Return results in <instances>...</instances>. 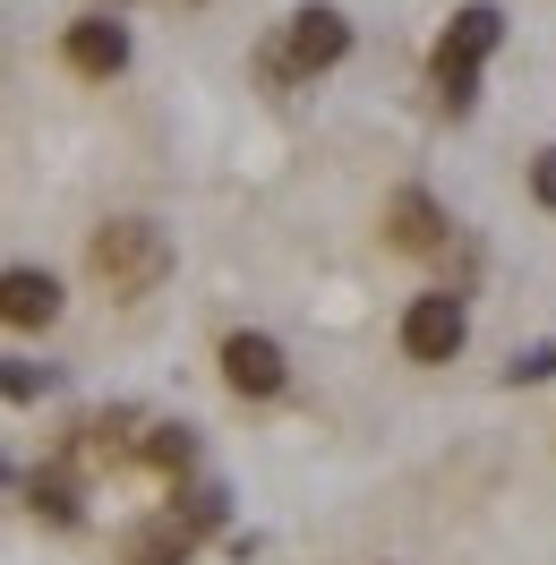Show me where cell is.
<instances>
[{"label": "cell", "instance_id": "12", "mask_svg": "<svg viewBox=\"0 0 556 565\" xmlns=\"http://www.w3.org/2000/svg\"><path fill=\"white\" fill-rule=\"evenodd\" d=\"M428 70H437V104H446V111L480 104V70H462V61H428Z\"/></svg>", "mask_w": 556, "mask_h": 565}, {"label": "cell", "instance_id": "7", "mask_svg": "<svg viewBox=\"0 0 556 565\" xmlns=\"http://www.w3.org/2000/svg\"><path fill=\"white\" fill-rule=\"evenodd\" d=\"M61 61H70L77 77H95V86H104V77L129 70V26H120V18H77L70 35H61Z\"/></svg>", "mask_w": 556, "mask_h": 565}, {"label": "cell", "instance_id": "8", "mask_svg": "<svg viewBox=\"0 0 556 565\" xmlns=\"http://www.w3.org/2000/svg\"><path fill=\"white\" fill-rule=\"evenodd\" d=\"M189 557H197V540L180 514H146V523L120 531V565H189Z\"/></svg>", "mask_w": 556, "mask_h": 565}, {"label": "cell", "instance_id": "13", "mask_svg": "<svg viewBox=\"0 0 556 565\" xmlns=\"http://www.w3.org/2000/svg\"><path fill=\"white\" fill-rule=\"evenodd\" d=\"M43 386H52V369H35V360H0V403H43Z\"/></svg>", "mask_w": 556, "mask_h": 565}, {"label": "cell", "instance_id": "4", "mask_svg": "<svg viewBox=\"0 0 556 565\" xmlns=\"http://www.w3.org/2000/svg\"><path fill=\"white\" fill-rule=\"evenodd\" d=\"M223 386L240 394V403H275L282 394V377H291V360H282V343L275 334H223Z\"/></svg>", "mask_w": 556, "mask_h": 565}, {"label": "cell", "instance_id": "1", "mask_svg": "<svg viewBox=\"0 0 556 565\" xmlns=\"http://www.w3.org/2000/svg\"><path fill=\"white\" fill-rule=\"evenodd\" d=\"M86 275H95V291H111V300H146L154 282L172 275V232L146 223V214H111L104 232L86 241Z\"/></svg>", "mask_w": 556, "mask_h": 565}, {"label": "cell", "instance_id": "15", "mask_svg": "<svg viewBox=\"0 0 556 565\" xmlns=\"http://www.w3.org/2000/svg\"><path fill=\"white\" fill-rule=\"evenodd\" d=\"M531 198L556 214V146H539V154H531Z\"/></svg>", "mask_w": 556, "mask_h": 565}, {"label": "cell", "instance_id": "3", "mask_svg": "<svg viewBox=\"0 0 556 565\" xmlns=\"http://www.w3.org/2000/svg\"><path fill=\"white\" fill-rule=\"evenodd\" d=\"M462 343H471V318H462L453 291H419L411 309H403V352H411L419 369H446Z\"/></svg>", "mask_w": 556, "mask_h": 565}, {"label": "cell", "instance_id": "2", "mask_svg": "<svg viewBox=\"0 0 556 565\" xmlns=\"http://www.w3.org/2000/svg\"><path fill=\"white\" fill-rule=\"evenodd\" d=\"M351 52V26H343V9H300L291 26H282V43L266 52V77H317V70H334Z\"/></svg>", "mask_w": 556, "mask_h": 565}, {"label": "cell", "instance_id": "6", "mask_svg": "<svg viewBox=\"0 0 556 565\" xmlns=\"http://www.w3.org/2000/svg\"><path fill=\"white\" fill-rule=\"evenodd\" d=\"M446 206L428 198V189H394L385 198V248H403V257H437L446 248Z\"/></svg>", "mask_w": 556, "mask_h": 565}, {"label": "cell", "instance_id": "5", "mask_svg": "<svg viewBox=\"0 0 556 565\" xmlns=\"http://www.w3.org/2000/svg\"><path fill=\"white\" fill-rule=\"evenodd\" d=\"M52 318H61V275H43V266H0V326H9V334H43Z\"/></svg>", "mask_w": 556, "mask_h": 565}, {"label": "cell", "instance_id": "11", "mask_svg": "<svg viewBox=\"0 0 556 565\" xmlns=\"http://www.w3.org/2000/svg\"><path fill=\"white\" fill-rule=\"evenodd\" d=\"M26 505H35V523H52V531H70V523H77V489L61 480V471H43L35 489H26Z\"/></svg>", "mask_w": 556, "mask_h": 565}, {"label": "cell", "instance_id": "9", "mask_svg": "<svg viewBox=\"0 0 556 565\" xmlns=\"http://www.w3.org/2000/svg\"><path fill=\"white\" fill-rule=\"evenodd\" d=\"M496 43H505V9H496V0H471V9H453V26H446V43H437V61L480 70Z\"/></svg>", "mask_w": 556, "mask_h": 565}, {"label": "cell", "instance_id": "14", "mask_svg": "<svg viewBox=\"0 0 556 565\" xmlns=\"http://www.w3.org/2000/svg\"><path fill=\"white\" fill-rule=\"evenodd\" d=\"M514 386H548L556 377V343H531V352H514V369H505Z\"/></svg>", "mask_w": 556, "mask_h": 565}, {"label": "cell", "instance_id": "10", "mask_svg": "<svg viewBox=\"0 0 556 565\" xmlns=\"http://www.w3.org/2000/svg\"><path fill=\"white\" fill-rule=\"evenodd\" d=\"M138 455L154 462L163 480H180V471L197 462V428H189V420H154V428H146V446H138Z\"/></svg>", "mask_w": 556, "mask_h": 565}]
</instances>
